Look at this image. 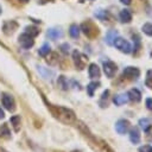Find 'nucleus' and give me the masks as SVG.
<instances>
[{"label":"nucleus","mask_w":152,"mask_h":152,"mask_svg":"<svg viewBox=\"0 0 152 152\" xmlns=\"http://www.w3.org/2000/svg\"><path fill=\"white\" fill-rule=\"evenodd\" d=\"M127 97H128L129 101H132V102H134V103H138V102L141 101V93H140L139 89H137V88H132V89L128 90V93H127Z\"/></svg>","instance_id":"nucleus-10"},{"label":"nucleus","mask_w":152,"mask_h":152,"mask_svg":"<svg viewBox=\"0 0 152 152\" xmlns=\"http://www.w3.org/2000/svg\"><path fill=\"white\" fill-rule=\"evenodd\" d=\"M78 127L84 133V135L89 139L90 141V146L96 151V152H114L113 148L103 140V139H100V138H96L93 135V133L89 131V128L87 127V125H84L83 122H80L78 121Z\"/></svg>","instance_id":"nucleus-1"},{"label":"nucleus","mask_w":152,"mask_h":152,"mask_svg":"<svg viewBox=\"0 0 152 152\" xmlns=\"http://www.w3.org/2000/svg\"><path fill=\"white\" fill-rule=\"evenodd\" d=\"M69 33L72 38H77L78 34H80V27L76 25V24H72L70 25V28H69Z\"/></svg>","instance_id":"nucleus-24"},{"label":"nucleus","mask_w":152,"mask_h":152,"mask_svg":"<svg viewBox=\"0 0 152 152\" xmlns=\"http://www.w3.org/2000/svg\"><path fill=\"white\" fill-rule=\"evenodd\" d=\"M38 70L42 72V75L45 77V78H49V75H51L52 72L49 71V70H44V66H38Z\"/></svg>","instance_id":"nucleus-32"},{"label":"nucleus","mask_w":152,"mask_h":152,"mask_svg":"<svg viewBox=\"0 0 152 152\" xmlns=\"http://www.w3.org/2000/svg\"><path fill=\"white\" fill-rule=\"evenodd\" d=\"M11 138V132L7 127V125H2L0 128V139H10Z\"/></svg>","instance_id":"nucleus-23"},{"label":"nucleus","mask_w":152,"mask_h":152,"mask_svg":"<svg viewBox=\"0 0 152 152\" xmlns=\"http://www.w3.org/2000/svg\"><path fill=\"white\" fill-rule=\"evenodd\" d=\"M1 12H2V8H1V6H0V14H1Z\"/></svg>","instance_id":"nucleus-40"},{"label":"nucleus","mask_w":152,"mask_h":152,"mask_svg":"<svg viewBox=\"0 0 152 152\" xmlns=\"http://www.w3.org/2000/svg\"><path fill=\"white\" fill-rule=\"evenodd\" d=\"M1 118H4V112H2L1 108H0V119H1Z\"/></svg>","instance_id":"nucleus-36"},{"label":"nucleus","mask_w":152,"mask_h":152,"mask_svg":"<svg viewBox=\"0 0 152 152\" xmlns=\"http://www.w3.org/2000/svg\"><path fill=\"white\" fill-rule=\"evenodd\" d=\"M108 97H109V90L106 89V90L101 94V97H100V101H99V104H100L102 108H104V107L108 106Z\"/></svg>","instance_id":"nucleus-19"},{"label":"nucleus","mask_w":152,"mask_h":152,"mask_svg":"<svg viewBox=\"0 0 152 152\" xmlns=\"http://www.w3.org/2000/svg\"><path fill=\"white\" fill-rule=\"evenodd\" d=\"M81 30H82V32H83L88 38H90V39L95 38V37L99 34V28H97V26H95L91 21L82 23Z\"/></svg>","instance_id":"nucleus-3"},{"label":"nucleus","mask_w":152,"mask_h":152,"mask_svg":"<svg viewBox=\"0 0 152 152\" xmlns=\"http://www.w3.org/2000/svg\"><path fill=\"white\" fill-rule=\"evenodd\" d=\"M17 27H18L17 21H14V20L6 21V23L4 24V26H2V31H4V33H5V34L10 36V34H12V33L17 30Z\"/></svg>","instance_id":"nucleus-13"},{"label":"nucleus","mask_w":152,"mask_h":152,"mask_svg":"<svg viewBox=\"0 0 152 152\" xmlns=\"http://www.w3.org/2000/svg\"><path fill=\"white\" fill-rule=\"evenodd\" d=\"M0 152H6L5 150H2V148H0Z\"/></svg>","instance_id":"nucleus-39"},{"label":"nucleus","mask_w":152,"mask_h":152,"mask_svg":"<svg viewBox=\"0 0 152 152\" xmlns=\"http://www.w3.org/2000/svg\"><path fill=\"white\" fill-rule=\"evenodd\" d=\"M122 76L127 80H138L139 76H140V70L135 66H127L124 69V72H122Z\"/></svg>","instance_id":"nucleus-6"},{"label":"nucleus","mask_w":152,"mask_h":152,"mask_svg":"<svg viewBox=\"0 0 152 152\" xmlns=\"http://www.w3.org/2000/svg\"><path fill=\"white\" fill-rule=\"evenodd\" d=\"M38 52H39L40 56H48V55L51 52V48H50V45H49L48 43H45V44L42 45V48L39 49Z\"/></svg>","instance_id":"nucleus-26"},{"label":"nucleus","mask_w":152,"mask_h":152,"mask_svg":"<svg viewBox=\"0 0 152 152\" xmlns=\"http://www.w3.org/2000/svg\"><path fill=\"white\" fill-rule=\"evenodd\" d=\"M100 87V82H90L88 86H87V91H88V95L89 96H94V91Z\"/></svg>","instance_id":"nucleus-21"},{"label":"nucleus","mask_w":152,"mask_h":152,"mask_svg":"<svg viewBox=\"0 0 152 152\" xmlns=\"http://www.w3.org/2000/svg\"><path fill=\"white\" fill-rule=\"evenodd\" d=\"M113 45H114L116 49H119L121 52H124V53H129V52L132 51V46H131L129 42H127L126 39L121 38V37H116V38L114 39Z\"/></svg>","instance_id":"nucleus-4"},{"label":"nucleus","mask_w":152,"mask_h":152,"mask_svg":"<svg viewBox=\"0 0 152 152\" xmlns=\"http://www.w3.org/2000/svg\"><path fill=\"white\" fill-rule=\"evenodd\" d=\"M18 40H19V44L21 45V48H24V49H30V48H32L33 44H34L33 37H31V36H30L28 33H26V32L21 33V34L19 36Z\"/></svg>","instance_id":"nucleus-7"},{"label":"nucleus","mask_w":152,"mask_h":152,"mask_svg":"<svg viewBox=\"0 0 152 152\" xmlns=\"http://www.w3.org/2000/svg\"><path fill=\"white\" fill-rule=\"evenodd\" d=\"M122 4H125V5H129L131 4V0H120Z\"/></svg>","instance_id":"nucleus-35"},{"label":"nucleus","mask_w":152,"mask_h":152,"mask_svg":"<svg viewBox=\"0 0 152 152\" xmlns=\"http://www.w3.org/2000/svg\"><path fill=\"white\" fill-rule=\"evenodd\" d=\"M57 83H58V87L61 89H63V90H66L68 89V81H66V78L64 76H59Z\"/></svg>","instance_id":"nucleus-27"},{"label":"nucleus","mask_w":152,"mask_h":152,"mask_svg":"<svg viewBox=\"0 0 152 152\" xmlns=\"http://www.w3.org/2000/svg\"><path fill=\"white\" fill-rule=\"evenodd\" d=\"M72 59H74L75 66H76L78 70L84 69V66H86V64H87V62H88L87 56L82 55V53H81L80 51H77V50H75V51L72 52Z\"/></svg>","instance_id":"nucleus-5"},{"label":"nucleus","mask_w":152,"mask_h":152,"mask_svg":"<svg viewBox=\"0 0 152 152\" xmlns=\"http://www.w3.org/2000/svg\"><path fill=\"white\" fill-rule=\"evenodd\" d=\"M46 1H49V0H40V2H46ZM50 1H52V0H50Z\"/></svg>","instance_id":"nucleus-37"},{"label":"nucleus","mask_w":152,"mask_h":152,"mask_svg":"<svg viewBox=\"0 0 152 152\" xmlns=\"http://www.w3.org/2000/svg\"><path fill=\"white\" fill-rule=\"evenodd\" d=\"M2 104L5 106L6 109H8V110H11V112L15 109L14 99H13L11 95H8V94H4V95H2Z\"/></svg>","instance_id":"nucleus-11"},{"label":"nucleus","mask_w":152,"mask_h":152,"mask_svg":"<svg viewBox=\"0 0 152 152\" xmlns=\"http://www.w3.org/2000/svg\"><path fill=\"white\" fill-rule=\"evenodd\" d=\"M145 84L146 87H148L150 89H152V70H148L146 74V78H145Z\"/></svg>","instance_id":"nucleus-29"},{"label":"nucleus","mask_w":152,"mask_h":152,"mask_svg":"<svg viewBox=\"0 0 152 152\" xmlns=\"http://www.w3.org/2000/svg\"><path fill=\"white\" fill-rule=\"evenodd\" d=\"M129 126H131V124H129L128 120H126V119H120V120H118L116 124H115V131H116L118 134L124 135V134H126V133L128 132Z\"/></svg>","instance_id":"nucleus-8"},{"label":"nucleus","mask_w":152,"mask_h":152,"mask_svg":"<svg viewBox=\"0 0 152 152\" xmlns=\"http://www.w3.org/2000/svg\"><path fill=\"white\" fill-rule=\"evenodd\" d=\"M138 152H152V146L151 145H142L138 148Z\"/></svg>","instance_id":"nucleus-31"},{"label":"nucleus","mask_w":152,"mask_h":152,"mask_svg":"<svg viewBox=\"0 0 152 152\" xmlns=\"http://www.w3.org/2000/svg\"><path fill=\"white\" fill-rule=\"evenodd\" d=\"M119 18L122 23H131L132 20V13L129 10H122L119 14Z\"/></svg>","instance_id":"nucleus-17"},{"label":"nucleus","mask_w":152,"mask_h":152,"mask_svg":"<svg viewBox=\"0 0 152 152\" xmlns=\"http://www.w3.org/2000/svg\"><path fill=\"white\" fill-rule=\"evenodd\" d=\"M88 74H89V77L90 78H99L100 75H101V71H100V68L96 63H91L88 68Z\"/></svg>","instance_id":"nucleus-14"},{"label":"nucleus","mask_w":152,"mask_h":152,"mask_svg":"<svg viewBox=\"0 0 152 152\" xmlns=\"http://www.w3.org/2000/svg\"><path fill=\"white\" fill-rule=\"evenodd\" d=\"M25 32L28 33L31 37H36V36L39 34V30H38V27H36V26H26Z\"/></svg>","instance_id":"nucleus-25"},{"label":"nucleus","mask_w":152,"mask_h":152,"mask_svg":"<svg viewBox=\"0 0 152 152\" xmlns=\"http://www.w3.org/2000/svg\"><path fill=\"white\" fill-rule=\"evenodd\" d=\"M11 124H12L14 131L18 132V131L20 129V127H21V119H20V116H19V115L12 116V118H11Z\"/></svg>","instance_id":"nucleus-20"},{"label":"nucleus","mask_w":152,"mask_h":152,"mask_svg":"<svg viewBox=\"0 0 152 152\" xmlns=\"http://www.w3.org/2000/svg\"><path fill=\"white\" fill-rule=\"evenodd\" d=\"M95 15L97 18H100L101 20H104L107 18V12L106 11H102V10H99L97 12H95Z\"/></svg>","instance_id":"nucleus-30"},{"label":"nucleus","mask_w":152,"mask_h":152,"mask_svg":"<svg viewBox=\"0 0 152 152\" xmlns=\"http://www.w3.org/2000/svg\"><path fill=\"white\" fill-rule=\"evenodd\" d=\"M127 101H128L127 94H119V95H114V97H113V102L115 103V106L125 104Z\"/></svg>","instance_id":"nucleus-16"},{"label":"nucleus","mask_w":152,"mask_h":152,"mask_svg":"<svg viewBox=\"0 0 152 152\" xmlns=\"http://www.w3.org/2000/svg\"><path fill=\"white\" fill-rule=\"evenodd\" d=\"M62 36V31L61 30H57V28H50L49 31H48V37L50 38V39H58L59 37Z\"/></svg>","instance_id":"nucleus-22"},{"label":"nucleus","mask_w":152,"mask_h":152,"mask_svg":"<svg viewBox=\"0 0 152 152\" xmlns=\"http://www.w3.org/2000/svg\"><path fill=\"white\" fill-rule=\"evenodd\" d=\"M61 49H62V51H63L64 53H68V52H69L70 46H69V44H68V43H64V44H62V45H61Z\"/></svg>","instance_id":"nucleus-33"},{"label":"nucleus","mask_w":152,"mask_h":152,"mask_svg":"<svg viewBox=\"0 0 152 152\" xmlns=\"http://www.w3.org/2000/svg\"><path fill=\"white\" fill-rule=\"evenodd\" d=\"M48 108L50 109L51 114L56 119H58L59 121H62L64 124H68V125H71V124L76 122V115L71 109L65 108L63 106H53V104H50V103H48Z\"/></svg>","instance_id":"nucleus-2"},{"label":"nucleus","mask_w":152,"mask_h":152,"mask_svg":"<svg viewBox=\"0 0 152 152\" xmlns=\"http://www.w3.org/2000/svg\"><path fill=\"white\" fill-rule=\"evenodd\" d=\"M142 32L150 37H152V23H146L142 25Z\"/></svg>","instance_id":"nucleus-28"},{"label":"nucleus","mask_w":152,"mask_h":152,"mask_svg":"<svg viewBox=\"0 0 152 152\" xmlns=\"http://www.w3.org/2000/svg\"><path fill=\"white\" fill-rule=\"evenodd\" d=\"M116 70H118V66H116V64H115L114 62H112V61H106V62L103 63V71H104V74H106L107 77H109V78L114 77Z\"/></svg>","instance_id":"nucleus-9"},{"label":"nucleus","mask_w":152,"mask_h":152,"mask_svg":"<svg viewBox=\"0 0 152 152\" xmlns=\"http://www.w3.org/2000/svg\"><path fill=\"white\" fill-rule=\"evenodd\" d=\"M72 152H80V151H72Z\"/></svg>","instance_id":"nucleus-41"},{"label":"nucleus","mask_w":152,"mask_h":152,"mask_svg":"<svg viewBox=\"0 0 152 152\" xmlns=\"http://www.w3.org/2000/svg\"><path fill=\"white\" fill-rule=\"evenodd\" d=\"M20 1H23V2H27L28 0H20Z\"/></svg>","instance_id":"nucleus-38"},{"label":"nucleus","mask_w":152,"mask_h":152,"mask_svg":"<svg viewBox=\"0 0 152 152\" xmlns=\"http://www.w3.org/2000/svg\"><path fill=\"white\" fill-rule=\"evenodd\" d=\"M128 137H129V141H131L132 144H134V145H135V144H139V142H140V139H141L139 128H138V127H132V128L129 129Z\"/></svg>","instance_id":"nucleus-12"},{"label":"nucleus","mask_w":152,"mask_h":152,"mask_svg":"<svg viewBox=\"0 0 152 152\" xmlns=\"http://www.w3.org/2000/svg\"><path fill=\"white\" fill-rule=\"evenodd\" d=\"M138 125H139V127H140L144 132H146V133H147V132L151 129V127H152L151 120H150L148 118H142V119H140L139 122H138Z\"/></svg>","instance_id":"nucleus-15"},{"label":"nucleus","mask_w":152,"mask_h":152,"mask_svg":"<svg viewBox=\"0 0 152 152\" xmlns=\"http://www.w3.org/2000/svg\"><path fill=\"white\" fill-rule=\"evenodd\" d=\"M116 36H118V31L116 30H109L107 32V34H106V43L108 45H113L114 39L116 38Z\"/></svg>","instance_id":"nucleus-18"},{"label":"nucleus","mask_w":152,"mask_h":152,"mask_svg":"<svg viewBox=\"0 0 152 152\" xmlns=\"http://www.w3.org/2000/svg\"><path fill=\"white\" fill-rule=\"evenodd\" d=\"M145 103H146V108L150 109V110H152V97H147L146 101H145Z\"/></svg>","instance_id":"nucleus-34"}]
</instances>
